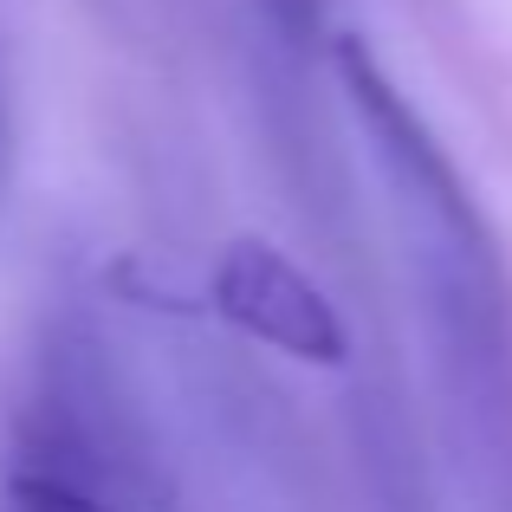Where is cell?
I'll use <instances>...</instances> for the list:
<instances>
[{"instance_id":"1","label":"cell","mask_w":512,"mask_h":512,"mask_svg":"<svg viewBox=\"0 0 512 512\" xmlns=\"http://www.w3.org/2000/svg\"><path fill=\"white\" fill-rule=\"evenodd\" d=\"M338 85L357 111L370 156L389 182L396 221L409 234V253L422 266L428 312L441 325V350L467 363V376H500L506 370V273L493 234L467 195L461 169L435 143L409 98L389 85L376 52L363 39H338Z\"/></svg>"},{"instance_id":"2","label":"cell","mask_w":512,"mask_h":512,"mask_svg":"<svg viewBox=\"0 0 512 512\" xmlns=\"http://www.w3.org/2000/svg\"><path fill=\"white\" fill-rule=\"evenodd\" d=\"M214 312L253 344L286 350L292 363H325L338 370L350 357L344 318L299 266L266 240H234L214 260Z\"/></svg>"},{"instance_id":"4","label":"cell","mask_w":512,"mask_h":512,"mask_svg":"<svg viewBox=\"0 0 512 512\" xmlns=\"http://www.w3.org/2000/svg\"><path fill=\"white\" fill-rule=\"evenodd\" d=\"M260 13L292 39V46H312L318 26H325V0H260Z\"/></svg>"},{"instance_id":"3","label":"cell","mask_w":512,"mask_h":512,"mask_svg":"<svg viewBox=\"0 0 512 512\" xmlns=\"http://www.w3.org/2000/svg\"><path fill=\"white\" fill-rule=\"evenodd\" d=\"M0 512H117V506L91 500V493L65 474H13L7 487H0Z\"/></svg>"},{"instance_id":"5","label":"cell","mask_w":512,"mask_h":512,"mask_svg":"<svg viewBox=\"0 0 512 512\" xmlns=\"http://www.w3.org/2000/svg\"><path fill=\"white\" fill-rule=\"evenodd\" d=\"M0 143H7V124H0Z\"/></svg>"}]
</instances>
